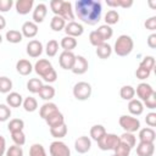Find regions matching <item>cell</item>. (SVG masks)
<instances>
[{
    "instance_id": "6da1fadb",
    "label": "cell",
    "mask_w": 156,
    "mask_h": 156,
    "mask_svg": "<svg viewBox=\"0 0 156 156\" xmlns=\"http://www.w3.org/2000/svg\"><path fill=\"white\" fill-rule=\"evenodd\" d=\"M76 16L85 24L95 26L100 22L102 15V6L96 0H77L74 4Z\"/></svg>"
},
{
    "instance_id": "7a4b0ae2",
    "label": "cell",
    "mask_w": 156,
    "mask_h": 156,
    "mask_svg": "<svg viewBox=\"0 0 156 156\" xmlns=\"http://www.w3.org/2000/svg\"><path fill=\"white\" fill-rule=\"evenodd\" d=\"M33 68H34L35 73L39 77H41L46 83H54L57 79V73H56L55 68L52 67L51 62L46 58L38 60Z\"/></svg>"
},
{
    "instance_id": "3957f363",
    "label": "cell",
    "mask_w": 156,
    "mask_h": 156,
    "mask_svg": "<svg viewBox=\"0 0 156 156\" xmlns=\"http://www.w3.org/2000/svg\"><path fill=\"white\" fill-rule=\"evenodd\" d=\"M50 9L55 13V16H60L65 21L72 22L74 20V12L72 9V4L69 1L52 0L50 1Z\"/></svg>"
},
{
    "instance_id": "277c9868",
    "label": "cell",
    "mask_w": 156,
    "mask_h": 156,
    "mask_svg": "<svg viewBox=\"0 0 156 156\" xmlns=\"http://www.w3.org/2000/svg\"><path fill=\"white\" fill-rule=\"evenodd\" d=\"M133 48H134V41H133L132 37H129L127 34H122L117 38L113 50L117 56L124 57V56H128L133 51Z\"/></svg>"
},
{
    "instance_id": "5b68a950",
    "label": "cell",
    "mask_w": 156,
    "mask_h": 156,
    "mask_svg": "<svg viewBox=\"0 0 156 156\" xmlns=\"http://www.w3.org/2000/svg\"><path fill=\"white\" fill-rule=\"evenodd\" d=\"M118 123L123 128V130L127 133H135L136 130L140 129V121L133 116L122 115L118 119Z\"/></svg>"
},
{
    "instance_id": "8992f818",
    "label": "cell",
    "mask_w": 156,
    "mask_h": 156,
    "mask_svg": "<svg viewBox=\"0 0 156 156\" xmlns=\"http://www.w3.org/2000/svg\"><path fill=\"white\" fill-rule=\"evenodd\" d=\"M119 136L117 134H113V133H106L98 143V146L100 150L102 151H107V150H115L116 146L118 145L119 143Z\"/></svg>"
},
{
    "instance_id": "52a82bcc",
    "label": "cell",
    "mask_w": 156,
    "mask_h": 156,
    "mask_svg": "<svg viewBox=\"0 0 156 156\" xmlns=\"http://www.w3.org/2000/svg\"><path fill=\"white\" fill-rule=\"evenodd\" d=\"M91 95V85L88 82H78L73 87V96L79 100L84 101L88 100Z\"/></svg>"
},
{
    "instance_id": "ba28073f",
    "label": "cell",
    "mask_w": 156,
    "mask_h": 156,
    "mask_svg": "<svg viewBox=\"0 0 156 156\" xmlns=\"http://www.w3.org/2000/svg\"><path fill=\"white\" fill-rule=\"evenodd\" d=\"M50 155L51 156H71V150L69 147L61 140H55L50 144L49 147Z\"/></svg>"
},
{
    "instance_id": "9c48e42d",
    "label": "cell",
    "mask_w": 156,
    "mask_h": 156,
    "mask_svg": "<svg viewBox=\"0 0 156 156\" xmlns=\"http://www.w3.org/2000/svg\"><path fill=\"white\" fill-rule=\"evenodd\" d=\"M88 67H89V63H88V60L82 56V55H76V58H74V63L72 66V72L74 74H84L87 71H88Z\"/></svg>"
},
{
    "instance_id": "30bf717a",
    "label": "cell",
    "mask_w": 156,
    "mask_h": 156,
    "mask_svg": "<svg viewBox=\"0 0 156 156\" xmlns=\"http://www.w3.org/2000/svg\"><path fill=\"white\" fill-rule=\"evenodd\" d=\"M74 58H76V55L72 51H62L58 56V63H60L61 68L71 71L72 66L74 63Z\"/></svg>"
},
{
    "instance_id": "8fae6325",
    "label": "cell",
    "mask_w": 156,
    "mask_h": 156,
    "mask_svg": "<svg viewBox=\"0 0 156 156\" xmlns=\"http://www.w3.org/2000/svg\"><path fill=\"white\" fill-rule=\"evenodd\" d=\"M91 147V140L87 135L78 136L74 141V149L78 154H87Z\"/></svg>"
},
{
    "instance_id": "7c38bea8",
    "label": "cell",
    "mask_w": 156,
    "mask_h": 156,
    "mask_svg": "<svg viewBox=\"0 0 156 156\" xmlns=\"http://www.w3.org/2000/svg\"><path fill=\"white\" fill-rule=\"evenodd\" d=\"M63 30H65L66 35L77 38V37H80V35L83 34L84 28H83V26H82L80 23H78V22H76V21H72V22L66 23Z\"/></svg>"
},
{
    "instance_id": "4fadbf2b",
    "label": "cell",
    "mask_w": 156,
    "mask_h": 156,
    "mask_svg": "<svg viewBox=\"0 0 156 156\" xmlns=\"http://www.w3.org/2000/svg\"><path fill=\"white\" fill-rule=\"evenodd\" d=\"M26 51H27V55L29 57H33V58L39 57L41 55V52H43V44H41V41H39L37 39L30 40L27 44V46H26Z\"/></svg>"
},
{
    "instance_id": "5bb4252c",
    "label": "cell",
    "mask_w": 156,
    "mask_h": 156,
    "mask_svg": "<svg viewBox=\"0 0 156 156\" xmlns=\"http://www.w3.org/2000/svg\"><path fill=\"white\" fill-rule=\"evenodd\" d=\"M21 33L26 38H34L38 34V24H35L33 21H27L22 24Z\"/></svg>"
},
{
    "instance_id": "9a60e30c",
    "label": "cell",
    "mask_w": 156,
    "mask_h": 156,
    "mask_svg": "<svg viewBox=\"0 0 156 156\" xmlns=\"http://www.w3.org/2000/svg\"><path fill=\"white\" fill-rule=\"evenodd\" d=\"M154 91H155L154 88H152L150 84H147V83H140V84L136 87V90H135V93H136L139 100L143 101V102H144Z\"/></svg>"
},
{
    "instance_id": "2e32d148",
    "label": "cell",
    "mask_w": 156,
    "mask_h": 156,
    "mask_svg": "<svg viewBox=\"0 0 156 156\" xmlns=\"http://www.w3.org/2000/svg\"><path fill=\"white\" fill-rule=\"evenodd\" d=\"M46 13H48V7H46V5L45 4H38L37 6H35V9L33 10V22L35 23V24H38V23H41L44 20H45V17H46Z\"/></svg>"
},
{
    "instance_id": "e0dca14e",
    "label": "cell",
    "mask_w": 156,
    "mask_h": 156,
    "mask_svg": "<svg viewBox=\"0 0 156 156\" xmlns=\"http://www.w3.org/2000/svg\"><path fill=\"white\" fill-rule=\"evenodd\" d=\"M139 141L141 143H154L156 139V133L152 128L150 127H145L143 129H139Z\"/></svg>"
},
{
    "instance_id": "ac0fdd59",
    "label": "cell",
    "mask_w": 156,
    "mask_h": 156,
    "mask_svg": "<svg viewBox=\"0 0 156 156\" xmlns=\"http://www.w3.org/2000/svg\"><path fill=\"white\" fill-rule=\"evenodd\" d=\"M155 152L154 143H141L136 145V155L138 156H152Z\"/></svg>"
},
{
    "instance_id": "d6986e66",
    "label": "cell",
    "mask_w": 156,
    "mask_h": 156,
    "mask_svg": "<svg viewBox=\"0 0 156 156\" xmlns=\"http://www.w3.org/2000/svg\"><path fill=\"white\" fill-rule=\"evenodd\" d=\"M34 0H17L15 4L16 11L20 15H27L29 13L30 10H33Z\"/></svg>"
},
{
    "instance_id": "ffe728a7",
    "label": "cell",
    "mask_w": 156,
    "mask_h": 156,
    "mask_svg": "<svg viewBox=\"0 0 156 156\" xmlns=\"http://www.w3.org/2000/svg\"><path fill=\"white\" fill-rule=\"evenodd\" d=\"M16 71H17L21 76H28V74L32 73L33 66H32V63H30L28 60L21 58V60H18L17 63H16Z\"/></svg>"
},
{
    "instance_id": "44dd1931",
    "label": "cell",
    "mask_w": 156,
    "mask_h": 156,
    "mask_svg": "<svg viewBox=\"0 0 156 156\" xmlns=\"http://www.w3.org/2000/svg\"><path fill=\"white\" fill-rule=\"evenodd\" d=\"M44 121L46 122L49 128H52V127H57V126L63 124L65 123V117H63V115L60 111H56L52 115H50L48 118H45Z\"/></svg>"
},
{
    "instance_id": "7402d4cb",
    "label": "cell",
    "mask_w": 156,
    "mask_h": 156,
    "mask_svg": "<svg viewBox=\"0 0 156 156\" xmlns=\"http://www.w3.org/2000/svg\"><path fill=\"white\" fill-rule=\"evenodd\" d=\"M22 102H23L22 95L16 91H11L6 96V105L9 107H20L22 105Z\"/></svg>"
},
{
    "instance_id": "603a6c76",
    "label": "cell",
    "mask_w": 156,
    "mask_h": 156,
    "mask_svg": "<svg viewBox=\"0 0 156 156\" xmlns=\"http://www.w3.org/2000/svg\"><path fill=\"white\" fill-rule=\"evenodd\" d=\"M56 111H58L57 105L54 104V102L48 101V102H45V104L40 107V110H39V116H40L43 119H45V118H48L50 115H52V113L56 112Z\"/></svg>"
},
{
    "instance_id": "cb8c5ba5",
    "label": "cell",
    "mask_w": 156,
    "mask_h": 156,
    "mask_svg": "<svg viewBox=\"0 0 156 156\" xmlns=\"http://www.w3.org/2000/svg\"><path fill=\"white\" fill-rule=\"evenodd\" d=\"M128 110L133 116H139L144 111V105L139 99H132L128 102Z\"/></svg>"
},
{
    "instance_id": "d4e9b609",
    "label": "cell",
    "mask_w": 156,
    "mask_h": 156,
    "mask_svg": "<svg viewBox=\"0 0 156 156\" xmlns=\"http://www.w3.org/2000/svg\"><path fill=\"white\" fill-rule=\"evenodd\" d=\"M38 94H39L40 99H43L45 101H50L55 96V88L51 87L50 84H43V87Z\"/></svg>"
},
{
    "instance_id": "484cf974",
    "label": "cell",
    "mask_w": 156,
    "mask_h": 156,
    "mask_svg": "<svg viewBox=\"0 0 156 156\" xmlns=\"http://www.w3.org/2000/svg\"><path fill=\"white\" fill-rule=\"evenodd\" d=\"M77 44H78L77 39L73 38V37H68V35L63 37L61 39V41H60V45L63 49V51H72L73 49L77 48Z\"/></svg>"
},
{
    "instance_id": "4316f807",
    "label": "cell",
    "mask_w": 156,
    "mask_h": 156,
    "mask_svg": "<svg viewBox=\"0 0 156 156\" xmlns=\"http://www.w3.org/2000/svg\"><path fill=\"white\" fill-rule=\"evenodd\" d=\"M106 129L102 124H95L90 128V138L95 141H99L105 134H106Z\"/></svg>"
},
{
    "instance_id": "83f0119b",
    "label": "cell",
    "mask_w": 156,
    "mask_h": 156,
    "mask_svg": "<svg viewBox=\"0 0 156 156\" xmlns=\"http://www.w3.org/2000/svg\"><path fill=\"white\" fill-rule=\"evenodd\" d=\"M6 40L11 44H17V43H21L22 39H23V35L20 30L17 29H10L6 32V35H5Z\"/></svg>"
},
{
    "instance_id": "f1b7e54d",
    "label": "cell",
    "mask_w": 156,
    "mask_h": 156,
    "mask_svg": "<svg viewBox=\"0 0 156 156\" xmlns=\"http://www.w3.org/2000/svg\"><path fill=\"white\" fill-rule=\"evenodd\" d=\"M111 54H112V48L107 43H104V44H101L96 48V55L102 60L108 58L111 56Z\"/></svg>"
},
{
    "instance_id": "f546056e",
    "label": "cell",
    "mask_w": 156,
    "mask_h": 156,
    "mask_svg": "<svg viewBox=\"0 0 156 156\" xmlns=\"http://www.w3.org/2000/svg\"><path fill=\"white\" fill-rule=\"evenodd\" d=\"M65 26H66V21L60 16H54L50 21V28L54 32H61L62 29H65Z\"/></svg>"
},
{
    "instance_id": "4dcf8cb0",
    "label": "cell",
    "mask_w": 156,
    "mask_h": 156,
    "mask_svg": "<svg viewBox=\"0 0 156 156\" xmlns=\"http://www.w3.org/2000/svg\"><path fill=\"white\" fill-rule=\"evenodd\" d=\"M67 132H68V129H67L66 123H63V124H61V126H57V127L50 128V134H51V136H54V138H56V139H61V138L66 136Z\"/></svg>"
},
{
    "instance_id": "1f68e13d",
    "label": "cell",
    "mask_w": 156,
    "mask_h": 156,
    "mask_svg": "<svg viewBox=\"0 0 156 156\" xmlns=\"http://www.w3.org/2000/svg\"><path fill=\"white\" fill-rule=\"evenodd\" d=\"M41 87H43V82L39 78H32L27 82V89L32 94H38Z\"/></svg>"
},
{
    "instance_id": "d6a6232c",
    "label": "cell",
    "mask_w": 156,
    "mask_h": 156,
    "mask_svg": "<svg viewBox=\"0 0 156 156\" xmlns=\"http://www.w3.org/2000/svg\"><path fill=\"white\" fill-rule=\"evenodd\" d=\"M119 95L123 100H128L130 101L132 99H134L135 96V89L132 85H123L119 90Z\"/></svg>"
},
{
    "instance_id": "836d02e7",
    "label": "cell",
    "mask_w": 156,
    "mask_h": 156,
    "mask_svg": "<svg viewBox=\"0 0 156 156\" xmlns=\"http://www.w3.org/2000/svg\"><path fill=\"white\" fill-rule=\"evenodd\" d=\"M22 105H23L24 111H27V112H34V111L38 108V101H37V99L33 98V96L26 98V99L23 100Z\"/></svg>"
},
{
    "instance_id": "e575fe53",
    "label": "cell",
    "mask_w": 156,
    "mask_h": 156,
    "mask_svg": "<svg viewBox=\"0 0 156 156\" xmlns=\"http://www.w3.org/2000/svg\"><path fill=\"white\" fill-rule=\"evenodd\" d=\"M24 128V121L21 118H13L7 124V129L10 133L12 132H18V130H23Z\"/></svg>"
},
{
    "instance_id": "d590c367",
    "label": "cell",
    "mask_w": 156,
    "mask_h": 156,
    "mask_svg": "<svg viewBox=\"0 0 156 156\" xmlns=\"http://www.w3.org/2000/svg\"><path fill=\"white\" fill-rule=\"evenodd\" d=\"M119 140L124 144H127L130 149H133L136 145V136L134 135V133H127L124 132L122 135H119Z\"/></svg>"
},
{
    "instance_id": "8d00e7d4",
    "label": "cell",
    "mask_w": 156,
    "mask_h": 156,
    "mask_svg": "<svg viewBox=\"0 0 156 156\" xmlns=\"http://www.w3.org/2000/svg\"><path fill=\"white\" fill-rule=\"evenodd\" d=\"M96 32L100 34V37L104 39V41L111 39V37L113 35V29H112L110 26H107V24H101V26L96 29Z\"/></svg>"
},
{
    "instance_id": "74e56055",
    "label": "cell",
    "mask_w": 156,
    "mask_h": 156,
    "mask_svg": "<svg viewBox=\"0 0 156 156\" xmlns=\"http://www.w3.org/2000/svg\"><path fill=\"white\" fill-rule=\"evenodd\" d=\"M57 51H58V43H57V40H55V39L49 40L48 44H46V46H45L46 55L49 57H54V56H56Z\"/></svg>"
},
{
    "instance_id": "f35d334b",
    "label": "cell",
    "mask_w": 156,
    "mask_h": 156,
    "mask_svg": "<svg viewBox=\"0 0 156 156\" xmlns=\"http://www.w3.org/2000/svg\"><path fill=\"white\" fill-rule=\"evenodd\" d=\"M119 21V13L116 11V10H110L107 11V13L105 15V22L107 26H112V24H116L118 23Z\"/></svg>"
},
{
    "instance_id": "ab89813d",
    "label": "cell",
    "mask_w": 156,
    "mask_h": 156,
    "mask_svg": "<svg viewBox=\"0 0 156 156\" xmlns=\"http://www.w3.org/2000/svg\"><path fill=\"white\" fill-rule=\"evenodd\" d=\"M12 89V80L9 77H0V93L2 94H9Z\"/></svg>"
},
{
    "instance_id": "60d3db41",
    "label": "cell",
    "mask_w": 156,
    "mask_h": 156,
    "mask_svg": "<svg viewBox=\"0 0 156 156\" xmlns=\"http://www.w3.org/2000/svg\"><path fill=\"white\" fill-rule=\"evenodd\" d=\"M130 150H132V149H130L127 144L119 141L118 145L116 146V149H115L113 151H115V155H116V156H129V155H130Z\"/></svg>"
},
{
    "instance_id": "b9f144b4",
    "label": "cell",
    "mask_w": 156,
    "mask_h": 156,
    "mask_svg": "<svg viewBox=\"0 0 156 156\" xmlns=\"http://www.w3.org/2000/svg\"><path fill=\"white\" fill-rule=\"evenodd\" d=\"M11 139L15 143V145L22 146L26 143V134L23 133V130H18V132H12L11 133Z\"/></svg>"
},
{
    "instance_id": "7bdbcfd3",
    "label": "cell",
    "mask_w": 156,
    "mask_h": 156,
    "mask_svg": "<svg viewBox=\"0 0 156 156\" xmlns=\"http://www.w3.org/2000/svg\"><path fill=\"white\" fill-rule=\"evenodd\" d=\"M29 156H48L41 144H33L29 147Z\"/></svg>"
},
{
    "instance_id": "ee69618b",
    "label": "cell",
    "mask_w": 156,
    "mask_h": 156,
    "mask_svg": "<svg viewBox=\"0 0 156 156\" xmlns=\"http://www.w3.org/2000/svg\"><path fill=\"white\" fill-rule=\"evenodd\" d=\"M89 41H90V44H91L93 46H95V48H98L99 45L106 43V41H104V39L100 37V34H99L96 30L90 32V34H89Z\"/></svg>"
},
{
    "instance_id": "f6af8a7d",
    "label": "cell",
    "mask_w": 156,
    "mask_h": 156,
    "mask_svg": "<svg viewBox=\"0 0 156 156\" xmlns=\"http://www.w3.org/2000/svg\"><path fill=\"white\" fill-rule=\"evenodd\" d=\"M11 117V108L6 104H0V122H6Z\"/></svg>"
},
{
    "instance_id": "bcb514c9",
    "label": "cell",
    "mask_w": 156,
    "mask_h": 156,
    "mask_svg": "<svg viewBox=\"0 0 156 156\" xmlns=\"http://www.w3.org/2000/svg\"><path fill=\"white\" fill-rule=\"evenodd\" d=\"M140 67H144L149 71H152L154 67H155V57L154 56H145L143 58V61L139 63Z\"/></svg>"
},
{
    "instance_id": "7dc6e473",
    "label": "cell",
    "mask_w": 156,
    "mask_h": 156,
    "mask_svg": "<svg viewBox=\"0 0 156 156\" xmlns=\"http://www.w3.org/2000/svg\"><path fill=\"white\" fill-rule=\"evenodd\" d=\"M5 155L6 156H23V149H22V146L12 145L9 149H6Z\"/></svg>"
},
{
    "instance_id": "c3c4849f",
    "label": "cell",
    "mask_w": 156,
    "mask_h": 156,
    "mask_svg": "<svg viewBox=\"0 0 156 156\" xmlns=\"http://www.w3.org/2000/svg\"><path fill=\"white\" fill-rule=\"evenodd\" d=\"M150 73H151V71H149V69H146V68H144V67H138L136 68V71H135V76H136V78L138 79H146V78H149L150 77Z\"/></svg>"
},
{
    "instance_id": "681fc988",
    "label": "cell",
    "mask_w": 156,
    "mask_h": 156,
    "mask_svg": "<svg viewBox=\"0 0 156 156\" xmlns=\"http://www.w3.org/2000/svg\"><path fill=\"white\" fill-rule=\"evenodd\" d=\"M143 105H145L146 108H150V110L156 108V91H154V93H152V94L144 101Z\"/></svg>"
},
{
    "instance_id": "f907efd6",
    "label": "cell",
    "mask_w": 156,
    "mask_h": 156,
    "mask_svg": "<svg viewBox=\"0 0 156 156\" xmlns=\"http://www.w3.org/2000/svg\"><path fill=\"white\" fill-rule=\"evenodd\" d=\"M144 26H145V28H146V29H149V30L154 32V30L156 29V16H151L150 18H147V20L145 21Z\"/></svg>"
},
{
    "instance_id": "816d5d0a",
    "label": "cell",
    "mask_w": 156,
    "mask_h": 156,
    "mask_svg": "<svg viewBox=\"0 0 156 156\" xmlns=\"http://www.w3.org/2000/svg\"><path fill=\"white\" fill-rule=\"evenodd\" d=\"M145 122H146V124H147L150 128L155 127V126H156V113H155V112L147 113L146 117H145Z\"/></svg>"
},
{
    "instance_id": "f5cc1de1",
    "label": "cell",
    "mask_w": 156,
    "mask_h": 156,
    "mask_svg": "<svg viewBox=\"0 0 156 156\" xmlns=\"http://www.w3.org/2000/svg\"><path fill=\"white\" fill-rule=\"evenodd\" d=\"M13 5L12 0H0V12H7Z\"/></svg>"
},
{
    "instance_id": "db71d44e",
    "label": "cell",
    "mask_w": 156,
    "mask_h": 156,
    "mask_svg": "<svg viewBox=\"0 0 156 156\" xmlns=\"http://www.w3.org/2000/svg\"><path fill=\"white\" fill-rule=\"evenodd\" d=\"M147 45H149V48H151V49H155L156 48V34L155 33H152V34H150L149 37H147Z\"/></svg>"
},
{
    "instance_id": "11a10c76",
    "label": "cell",
    "mask_w": 156,
    "mask_h": 156,
    "mask_svg": "<svg viewBox=\"0 0 156 156\" xmlns=\"http://www.w3.org/2000/svg\"><path fill=\"white\" fill-rule=\"evenodd\" d=\"M6 152V140L2 135H0V156H4Z\"/></svg>"
},
{
    "instance_id": "9f6ffc18",
    "label": "cell",
    "mask_w": 156,
    "mask_h": 156,
    "mask_svg": "<svg viewBox=\"0 0 156 156\" xmlns=\"http://www.w3.org/2000/svg\"><path fill=\"white\" fill-rule=\"evenodd\" d=\"M119 1V7L123 9H128L133 5V0H118Z\"/></svg>"
},
{
    "instance_id": "6f0895ef",
    "label": "cell",
    "mask_w": 156,
    "mask_h": 156,
    "mask_svg": "<svg viewBox=\"0 0 156 156\" xmlns=\"http://www.w3.org/2000/svg\"><path fill=\"white\" fill-rule=\"evenodd\" d=\"M106 4H107V6H111V7H119L118 0H106Z\"/></svg>"
},
{
    "instance_id": "680465c9",
    "label": "cell",
    "mask_w": 156,
    "mask_h": 156,
    "mask_svg": "<svg viewBox=\"0 0 156 156\" xmlns=\"http://www.w3.org/2000/svg\"><path fill=\"white\" fill-rule=\"evenodd\" d=\"M5 27H6V20H5V17L2 15H0V30L4 29Z\"/></svg>"
},
{
    "instance_id": "91938a15",
    "label": "cell",
    "mask_w": 156,
    "mask_h": 156,
    "mask_svg": "<svg viewBox=\"0 0 156 156\" xmlns=\"http://www.w3.org/2000/svg\"><path fill=\"white\" fill-rule=\"evenodd\" d=\"M2 43V37H1V34H0V44Z\"/></svg>"
},
{
    "instance_id": "94428289",
    "label": "cell",
    "mask_w": 156,
    "mask_h": 156,
    "mask_svg": "<svg viewBox=\"0 0 156 156\" xmlns=\"http://www.w3.org/2000/svg\"><path fill=\"white\" fill-rule=\"evenodd\" d=\"M111 156H116V155H115V154H113V155H111Z\"/></svg>"
}]
</instances>
